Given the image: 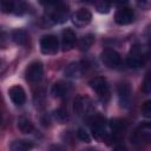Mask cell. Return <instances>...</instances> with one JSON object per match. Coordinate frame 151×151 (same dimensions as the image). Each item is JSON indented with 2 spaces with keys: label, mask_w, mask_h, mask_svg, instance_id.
<instances>
[{
  "label": "cell",
  "mask_w": 151,
  "mask_h": 151,
  "mask_svg": "<svg viewBox=\"0 0 151 151\" xmlns=\"http://www.w3.org/2000/svg\"><path fill=\"white\" fill-rule=\"evenodd\" d=\"M144 58H145V54H144V51L142 48V46L139 45H133L130 50V53L127 55V65L130 67H139L143 65L144 63Z\"/></svg>",
  "instance_id": "obj_1"
},
{
  "label": "cell",
  "mask_w": 151,
  "mask_h": 151,
  "mask_svg": "<svg viewBox=\"0 0 151 151\" xmlns=\"http://www.w3.org/2000/svg\"><path fill=\"white\" fill-rule=\"evenodd\" d=\"M100 59H101L103 64L110 68H116L122 63V58H120L119 53L116 52L114 50H111V48L104 50L100 54Z\"/></svg>",
  "instance_id": "obj_2"
},
{
  "label": "cell",
  "mask_w": 151,
  "mask_h": 151,
  "mask_svg": "<svg viewBox=\"0 0 151 151\" xmlns=\"http://www.w3.org/2000/svg\"><path fill=\"white\" fill-rule=\"evenodd\" d=\"M44 74V66L40 61H33L28 65V67L26 68L25 76L26 79L31 83H38L41 80Z\"/></svg>",
  "instance_id": "obj_3"
},
{
  "label": "cell",
  "mask_w": 151,
  "mask_h": 151,
  "mask_svg": "<svg viewBox=\"0 0 151 151\" xmlns=\"http://www.w3.org/2000/svg\"><path fill=\"white\" fill-rule=\"evenodd\" d=\"M40 50L44 54H55L59 50V41L54 35H45L40 40Z\"/></svg>",
  "instance_id": "obj_4"
},
{
  "label": "cell",
  "mask_w": 151,
  "mask_h": 151,
  "mask_svg": "<svg viewBox=\"0 0 151 151\" xmlns=\"http://www.w3.org/2000/svg\"><path fill=\"white\" fill-rule=\"evenodd\" d=\"M133 11L129 7H120L114 15V20L118 25H129L133 21Z\"/></svg>",
  "instance_id": "obj_5"
},
{
  "label": "cell",
  "mask_w": 151,
  "mask_h": 151,
  "mask_svg": "<svg viewBox=\"0 0 151 151\" xmlns=\"http://www.w3.org/2000/svg\"><path fill=\"white\" fill-rule=\"evenodd\" d=\"M90 86L93 91H96L99 96H106L109 93V85L105 78L103 77H94L90 80Z\"/></svg>",
  "instance_id": "obj_6"
},
{
  "label": "cell",
  "mask_w": 151,
  "mask_h": 151,
  "mask_svg": "<svg viewBox=\"0 0 151 151\" xmlns=\"http://www.w3.org/2000/svg\"><path fill=\"white\" fill-rule=\"evenodd\" d=\"M8 96L11 98V100L15 104V105H22L26 100V93L24 91V88L19 85H14L8 90Z\"/></svg>",
  "instance_id": "obj_7"
},
{
  "label": "cell",
  "mask_w": 151,
  "mask_h": 151,
  "mask_svg": "<svg viewBox=\"0 0 151 151\" xmlns=\"http://www.w3.org/2000/svg\"><path fill=\"white\" fill-rule=\"evenodd\" d=\"M76 44V33L71 28H65L61 32V46L64 51L71 50Z\"/></svg>",
  "instance_id": "obj_8"
},
{
  "label": "cell",
  "mask_w": 151,
  "mask_h": 151,
  "mask_svg": "<svg viewBox=\"0 0 151 151\" xmlns=\"http://www.w3.org/2000/svg\"><path fill=\"white\" fill-rule=\"evenodd\" d=\"M118 91V97L122 106H127L130 101V96H131V87L127 83H120L117 87Z\"/></svg>",
  "instance_id": "obj_9"
},
{
  "label": "cell",
  "mask_w": 151,
  "mask_h": 151,
  "mask_svg": "<svg viewBox=\"0 0 151 151\" xmlns=\"http://www.w3.org/2000/svg\"><path fill=\"white\" fill-rule=\"evenodd\" d=\"M83 71H84V64L80 61H74L66 66L64 73L68 78H79L81 76Z\"/></svg>",
  "instance_id": "obj_10"
},
{
  "label": "cell",
  "mask_w": 151,
  "mask_h": 151,
  "mask_svg": "<svg viewBox=\"0 0 151 151\" xmlns=\"http://www.w3.org/2000/svg\"><path fill=\"white\" fill-rule=\"evenodd\" d=\"M92 19V14L88 9L86 8H80L76 12V14L73 15V21L74 24L79 25V26H84V25H87L90 24Z\"/></svg>",
  "instance_id": "obj_11"
},
{
  "label": "cell",
  "mask_w": 151,
  "mask_h": 151,
  "mask_svg": "<svg viewBox=\"0 0 151 151\" xmlns=\"http://www.w3.org/2000/svg\"><path fill=\"white\" fill-rule=\"evenodd\" d=\"M71 91V84L66 81H58L52 86V94L57 98L65 97Z\"/></svg>",
  "instance_id": "obj_12"
},
{
  "label": "cell",
  "mask_w": 151,
  "mask_h": 151,
  "mask_svg": "<svg viewBox=\"0 0 151 151\" xmlns=\"http://www.w3.org/2000/svg\"><path fill=\"white\" fill-rule=\"evenodd\" d=\"M88 107H90V100H88V98L81 97V96H79V97L76 98L73 109H74V112L77 114H79V116L84 114L85 112H87Z\"/></svg>",
  "instance_id": "obj_13"
},
{
  "label": "cell",
  "mask_w": 151,
  "mask_h": 151,
  "mask_svg": "<svg viewBox=\"0 0 151 151\" xmlns=\"http://www.w3.org/2000/svg\"><path fill=\"white\" fill-rule=\"evenodd\" d=\"M32 149L33 143L26 139H17L9 145V151H31Z\"/></svg>",
  "instance_id": "obj_14"
},
{
  "label": "cell",
  "mask_w": 151,
  "mask_h": 151,
  "mask_svg": "<svg viewBox=\"0 0 151 151\" xmlns=\"http://www.w3.org/2000/svg\"><path fill=\"white\" fill-rule=\"evenodd\" d=\"M12 39L18 45H26L28 41V34L25 29H15L12 33Z\"/></svg>",
  "instance_id": "obj_15"
},
{
  "label": "cell",
  "mask_w": 151,
  "mask_h": 151,
  "mask_svg": "<svg viewBox=\"0 0 151 151\" xmlns=\"http://www.w3.org/2000/svg\"><path fill=\"white\" fill-rule=\"evenodd\" d=\"M51 18H52L53 22L63 24V22H65L67 20V9H65V8H57L52 13Z\"/></svg>",
  "instance_id": "obj_16"
},
{
  "label": "cell",
  "mask_w": 151,
  "mask_h": 151,
  "mask_svg": "<svg viewBox=\"0 0 151 151\" xmlns=\"http://www.w3.org/2000/svg\"><path fill=\"white\" fill-rule=\"evenodd\" d=\"M18 129L22 132V133H31L33 131V124L31 123V120H28L25 117L19 118L18 120Z\"/></svg>",
  "instance_id": "obj_17"
},
{
  "label": "cell",
  "mask_w": 151,
  "mask_h": 151,
  "mask_svg": "<svg viewBox=\"0 0 151 151\" xmlns=\"http://www.w3.org/2000/svg\"><path fill=\"white\" fill-rule=\"evenodd\" d=\"M93 41H94V35L91 34V33L86 34L83 38H80V40H79V48L81 51H86V50H88L92 46Z\"/></svg>",
  "instance_id": "obj_18"
},
{
  "label": "cell",
  "mask_w": 151,
  "mask_h": 151,
  "mask_svg": "<svg viewBox=\"0 0 151 151\" xmlns=\"http://www.w3.org/2000/svg\"><path fill=\"white\" fill-rule=\"evenodd\" d=\"M14 6H15V4H14L13 1H9V0H2L1 4H0L1 11H2L4 13L14 12Z\"/></svg>",
  "instance_id": "obj_19"
},
{
  "label": "cell",
  "mask_w": 151,
  "mask_h": 151,
  "mask_svg": "<svg viewBox=\"0 0 151 151\" xmlns=\"http://www.w3.org/2000/svg\"><path fill=\"white\" fill-rule=\"evenodd\" d=\"M124 126H125V124H124V122H123L122 119H112V120L110 122V127H111V130H112L113 132H119V131H122V130L124 129Z\"/></svg>",
  "instance_id": "obj_20"
},
{
  "label": "cell",
  "mask_w": 151,
  "mask_h": 151,
  "mask_svg": "<svg viewBox=\"0 0 151 151\" xmlns=\"http://www.w3.org/2000/svg\"><path fill=\"white\" fill-rule=\"evenodd\" d=\"M96 9L98 13L101 14H107L110 12V4L106 1H99L96 4Z\"/></svg>",
  "instance_id": "obj_21"
},
{
  "label": "cell",
  "mask_w": 151,
  "mask_h": 151,
  "mask_svg": "<svg viewBox=\"0 0 151 151\" xmlns=\"http://www.w3.org/2000/svg\"><path fill=\"white\" fill-rule=\"evenodd\" d=\"M142 113L146 118H151V100H146L142 106Z\"/></svg>",
  "instance_id": "obj_22"
},
{
  "label": "cell",
  "mask_w": 151,
  "mask_h": 151,
  "mask_svg": "<svg viewBox=\"0 0 151 151\" xmlns=\"http://www.w3.org/2000/svg\"><path fill=\"white\" fill-rule=\"evenodd\" d=\"M143 92L145 93H150L151 92V73H149L143 83Z\"/></svg>",
  "instance_id": "obj_23"
},
{
  "label": "cell",
  "mask_w": 151,
  "mask_h": 151,
  "mask_svg": "<svg viewBox=\"0 0 151 151\" xmlns=\"http://www.w3.org/2000/svg\"><path fill=\"white\" fill-rule=\"evenodd\" d=\"M77 136H78V138L80 139V140H83V142H85V143H88L90 142V136H88V133L84 130V129H78L77 130Z\"/></svg>",
  "instance_id": "obj_24"
},
{
  "label": "cell",
  "mask_w": 151,
  "mask_h": 151,
  "mask_svg": "<svg viewBox=\"0 0 151 151\" xmlns=\"http://www.w3.org/2000/svg\"><path fill=\"white\" fill-rule=\"evenodd\" d=\"M54 116H55V118L59 119V120H63V119L66 118V113H65L63 110H57V111L54 112Z\"/></svg>",
  "instance_id": "obj_25"
},
{
  "label": "cell",
  "mask_w": 151,
  "mask_h": 151,
  "mask_svg": "<svg viewBox=\"0 0 151 151\" xmlns=\"http://www.w3.org/2000/svg\"><path fill=\"white\" fill-rule=\"evenodd\" d=\"M138 6L146 11V9L151 8V1H142V2L139 1V2H138Z\"/></svg>",
  "instance_id": "obj_26"
},
{
  "label": "cell",
  "mask_w": 151,
  "mask_h": 151,
  "mask_svg": "<svg viewBox=\"0 0 151 151\" xmlns=\"http://www.w3.org/2000/svg\"><path fill=\"white\" fill-rule=\"evenodd\" d=\"M145 37H146V39L149 41V45L151 46V25H149L146 27V29H145Z\"/></svg>",
  "instance_id": "obj_27"
},
{
  "label": "cell",
  "mask_w": 151,
  "mask_h": 151,
  "mask_svg": "<svg viewBox=\"0 0 151 151\" xmlns=\"http://www.w3.org/2000/svg\"><path fill=\"white\" fill-rule=\"evenodd\" d=\"M113 151H127V149H126V146L123 145V144H117V145L114 146Z\"/></svg>",
  "instance_id": "obj_28"
},
{
  "label": "cell",
  "mask_w": 151,
  "mask_h": 151,
  "mask_svg": "<svg viewBox=\"0 0 151 151\" xmlns=\"http://www.w3.org/2000/svg\"><path fill=\"white\" fill-rule=\"evenodd\" d=\"M50 151H65L60 145H57V144H54V145H51V147H50Z\"/></svg>",
  "instance_id": "obj_29"
},
{
  "label": "cell",
  "mask_w": 151,
  "mask_h": 151,
  "mask_svg": "<svg viewBox=\"0 0 151 151\" xmlns=\"http://www.w3.org/2000/svg\"><path fill=\"white\" fill-rule=\"evenodd\" d=\"M84 151H98V150H96V149H93V147H88V149H85Z\"/></svg>",
  "instance_id": "obj_30"
}]
</instances>
